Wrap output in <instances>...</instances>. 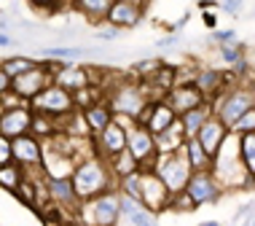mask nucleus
<instances>
[{"label": "nucleus", "mask_w": 255, "mask_h": 226, "mask_svg": "<svg viewBox=\"0 0 255 226\" xmlns=\"http://www.w3.org/2000/svg\"><path fill=\"white\" fill-rule=\"evenodd\" d=\"M30 3V8L35 11H57L62 5V0H27Z\"/></svg>", "instance_id": "obj_37"}, {"label": "nucleus", "mask_w": 255, "mask_h": 226, "mask_svg": "<svg viewBox=\"0 0 255 226\" xmlns=\"http://www.w3.org/2000/svg\"><path fill=\"white\" fill-rule=\"evenodd\" d=\"M215 43H231V40H237V32L234 30H212V35H210Z\"/></svg>", "instance_id": "obj_38"}, {"label": "nucleus", "mask_w": 255, "mask_h": 226, "mask_svg": "<svg viewBox=\"0 0 255 226\" xmlns=\"http://www.w3.org/2000/svg\"><path fill=\"white\" fill-rule=\"evenodd\" d=\"M239 156L247 170V175L255 181V132H245L239 135Z\"/></svg>", "instance_id": "obj_28"}, {"label": "nucleus", "mask_w": 255, "mask_h": 226, "mask_svg": "<svg viewBox=\"0 0 255 226\" xmlns=\"http://www.w3.org/2000/svg\"><path fill=\"white\" fill-rule=\"evenodd\" d=\"M75 164H78V159L70 151H62L43 143V164H40V170H43L46 178H70Z\"/></svg>", "instance_id": "obj_18"}, {"label": "nucleus", "mask_w": 255, "mask_h": 226, "mask_svg": "<svg viewBox=\"0 0 255 226\" xmlns=\"http://www.w3.org/2000/svg\"><path fill=\"white\" fill-rule=\"evenodd\" d=\"M129 3H137V5H148V0H129Z\"/></svg>", "instance_id": "obj_42"}, {"label": "nucleus", "mask_w": 255, "mask_h": 226, "mask_svg": "<svg viewBox=\"0 0 255 226\" xmlns=\"http://www.w3.org/2000/svg\"><path fill=\"white\" fill-rule=\"evenodd\" d=\"M169 197H172V191L167 189V183L156 175V170L153 167L142 170V178H140V200H142V205H148L150 210H156V213H164V210H169Z\"/></svg>", "instance_id": "obj_12"}, {"label": "nucleus", "mask_w": 255, "mask_h": 226, "mask_svg": "<svg viewBox=\"0 0 255 226\" xmlns=\"http://www.w3.org/2000/svg\"><path fill=\"white\" fill-rule=\"evenodd\" d=\"M5 92H11V75L0 67V94H5Z\"/></svg>", "instance_id": "obj_41"}, {"label": "nucleus", "mask_w": 255, "mask_h": 226, "mask_svg": "<svg viewBox=\"0 0 255 226\" xmlns=\"http://www.w3.org/2000/svg\"><path fill=\"white\" fill-rule=\"evenodd\" d=\"M210 102H212V113L231 129L234 121H237L247 108L255 105V89L250 86L247 78H239L237 84L226 86L223 92H220L218 97H212Z\"/></svg>", "instance_id": "obj_4"}, {"label": "nucleus", "mask_w": 255, "mask_h": 226, "mask_svg": "<svg viewBox=\"0 0 255 226\" xmlns=\"http://www.w3.org/2000/svg\"><path fill=\"white\" fill-rule=\"evenodd\" d=\"M124 148H127V127H121L119 121H110L94 135V154L102 159H110Z\"/></svg>", "instance_id": "obj_17"}, {"label": "nucleus", "mask_w": 255, "mask_h": 226, "mask_svg": "<svg viewBox=\"0 0 255 226\" xmlns=\"http://www.w3.org/2000/svg\"><path fill=\"white\" fill-rule=\"evenodd\" d=\"M234 224H255V202H245L242 208L234 213Z\"/></svg>", "instance_id": "obj_35"}, {"label": "nucleus", "mask_w": 255, "mask_h": 226, "mask_svg": "<svg viewBox=\"0 0 255 226\" xmlns=\"http://www.w3.org/2000/svg\"><path fill=\"white\" fill-rule=\"evenodd\" d=\"M13 162V151H11V138H5L0 132V164H8Z\"/></svg>", "instance_id": "obj_36"}, {"label": "nucleus", "mask_w": 255, "mask_h": 226, "mask_svg": "<svg viewBox=\"0 0 255 226\" xmlns=\"http://www.w3.org/2000/svg\"><path fill=\"white\" fill-rule=\"evenodd\" d=\"M78 221L94 224V226H116L119 221V189H108L92 200L81 202Z\"/></svg>", "instance_id": "obj_6"}, {"label": "nucleus", "mask_w": 255, "mask_h": 226, "mask_svg": "<svg viewBox=\"0 0 255 226\" xmlns=\"http://www.w3.org/2000/svg\"><path fill=\"white\" fill-rule=\"evenodd\" d=\"M153 138H156V151H158V154H172V151H180L183 143H185V132H183L180 119L172 121L167 129L156 132Z\"/></svg>", "instance_id": "obj_21"}, {"label": "nucleus", "mask_w": 255, "mask_h": 226, "mask_svg": "<svg viewBox=\"0 0 255 226\" xmlns=\"http://www.w3.org/2000/svg\"><path fill=\"white\" fill-rule=\"evenodd\" d=\"M94 38L102 40V43H116V40L121 38V30H119V27H113V24H108V22H100Z\"/></svg>", "instance_id": "obj_34"}, {"label": "nucleus", "mask_w": 255, "mask_h": 226, "mask_svg": "<svg viewBox=\"0 0 255 226\" xmlns=\"http://www.w3.org/2000/svg\"><path fill=\"white\" fill-rule=\"evenodd\" d=\"M164 100L169 102L172 111H175L177 116L185 113V111H191V108H196V105H202V102H210L194 81H175L172 89L164 94Z\"/></svg>", "instance_id": "obj_15"}, {"label": "nucleus", "mask_w": 255, "mask_h": 226, "mask_svg": "<svg viewBox=\"0 0 255 226\" xmlns=\"http://www.w3.org/2000/svg\"><path fill=\"white\" fill-rule=\"evenodd\" d=\"M105 162H108L110 173H113L116 178H121V175H127V173H132V170L140 167V162H137L134 156H132V151H129V148L119 151L116 156H110V159H105Z\"/></svg>", "instance_id": "obj_27"}, {"label": "nucleus", "mask_w": 255, "mask_h": 226, "mask_svg": "<svg viewBox=\"0 0 255 226\" xmlns=\"http://www.w3.org/2000/svg\"><path fill=\"white\" fill-rule=\"evenodd\" d=\"M212 173H215V178L220 181V186L226 191L255 189V181L247 175L242 156H239V135L237 132H229L226 140L220 143L218 154L212 156Z\"/></svg>", "instance_id": "obj_1"}, {"label": "nucleus", "mask_w": 255, "mask_h": 226, "mask_svg": "<svg viewBox=\"0 0 255 226\" xmlns=\"http://www.w3.org/2000/svg\"><path fill=\"white\" fill-rule=\"evenodd\" d=\"M30 108L40 116H51V119H62V116L73 113L75 111V100H73V92L59 84H51L43 86V92H38L35 97L30 100Z\"/></svg>", "instance_id": "obj_8"}, {"label": "nucleus", "mask_w": 255, "mask_h": 226, "mask_svg": "<svg viewBox=\"0 0 255 226\" xmlns=\"http://www.w3.org/2000/svg\"><path fill=\"white\" fill-rule=\"evenodd\" d=\"M35 62H38L35 57H5V59H0V67H3V70L13 78V75L30 70V67L35 65Z\"/></svg>", "instance_id": "obj_29"}, {"label": "nucleus", "mask_w": 255, "mask_h": 226, "mask_svg": "<svg viewBox=\"0 0 255 226\" xmlns=\"http://www.w3.org/2000/svg\"><path fill=\"white\" fill-rule=\"evenodd\" d=\"M210 116H212V102H202V105H196V108H191V111L177 116L180 124H183L185 138H196V132L202 129V124L210 119Z\"/></svg>", "instance_id": "obj_23"}, {"label": "nucleus", "mask_w": 255, "mask_h": 226, "mask_svg": "<svg viewBox=\"0 0 255 226\" xmlns=\"http://www.w3.org/2000/svg\"><path fill=\"white\" fill-rule=\"evenodd\" d=\"M218 54H220V59H223L229 67H234L239 59H245V49H242V43H239V40H231V43H218Z\"/></svg>", "instance_id": "obj_30"}, {"label": "nucleus", "mask_w": 255, "mask_h": 226, "mask_svg": "<svg viewBox=\"0 0 255 226\" xmlns=\"http://www.w3.org/2000/svg\"><path fill=\"white\" fill-rule=\"evenodd\" d=\"M110 3H113V0H70V8L78 11L81 16H86V22L100 24L102 19H105Z\"/></svg>", "instance_id": "obj_24"}, {"label": "nucleus", "mask_w": 255, "mask_h": 226, "mask_svg": "<svg viewBox=\"0 0 255 226\" xmlns=\"http://www.w3.org/2000/svg\"><path fill=\"white\" fill-rule=\"evenodd\" d=\"M153 170H156V175L167 183V189L172 191V194L183 191L191 173H194V167H191V162H188V156H185L183 148L172 151V154H156Z\"/></svg>", "instance_id": "obj_5"}, {"label": "nucleus", "mask_w": 255, "mask_h": 226, "mask_svg": "<svg viewBox=\"0 0 255 226\" xmlns=\"http://www.w3.org/2000/svg\"><path fill=\"white\" fill-rule=\"evenodd\" d=\"M11 151H13V162L22 164L24 173H38L40 164H43V140L32 132L11 138ZM40 173H43V170H40Z\"/></svg>", "instance_id": "obj_11"}, {"label": "nucleus", "mask_w": 255, "mask_h": 226, "mask_svg": "<svg viewBox=\"0 0 255 226\" xmlns=\"http://www.w3.org/2000/svg\"><path fill=\"white\" fill-rule=\"evenodd\" d=\"M24 178V167L16 162H8V164H0V191H5V194H13L16 186L22 183Z\"/></svg>", "instance_id": "obj_26"}, {"label": "nucleus", "mask_w": 255, "mask_h": 226, "mask_svg": "<svg viewBox=\"0 0 255 226\" xmlns=\"http://www.w3.org/2000/svg\"><path fill=\"white\" fill-rule=\"evenodd\" d=\"M169 210H177V213H191V210H196V202L188 197V191H177V194L169 197Z\"/></svg>", "instance_id": "obj_32"}, {"label": "nucleus", "mask_w": 255, "mask_h": 226, "mask_svg": "<svg viewBox=\"0 0 255 226\" xmlns=\"http://www.w3.org/2000/svg\"><path fill=\"white\" fill-rule=\"evenodd\" d=\"M11 46H16V38H13L11 32L0 30V49H11Z\"/></svg>", "instance_id": "obj_40"}, {"label": "nucleus", "mask_w": 255, "mask_h": 226, "mask_svg": "<svg viewBox=\"0 0 255 226\" xmlns=\"http://www.w3.org/2000/svg\"><path fill=\"white\" fill-rule=\"evenodd\" d=\"M46 194L49 202L62 210H73V213L81 210V197L73 186V178H46Z\"/></svg>", "instance_id": "obj_16"}, {"label": "nucleus", "mask_w": 255, "mask_h": 226, "mask_svg": "<svg viewBox=\"0 0 255 226\" xmlns=\"http://www.w3.org/2000/svg\"><path fill=\"white\" fill-rule=\"evenodd\" d=\"M81 113H84V121H86V127L92 135H97L102 127H108L110 121H113V111H110V105L105 100H97V102H92V105H86Z\"/></svg>", "instance_id": "obj_22"}, {"label": "nucleus", "mask_w": 255, "mask_h": 226, "mask_svg": "<svg viewBox=\"0 0 255 226\" xmlns=\"http://www.w3.org/2000/svg\"><path fill=\"white\" fill-rule=\"evenodd\" d=\"M105 102L110 105L113 113L129 116V119L137 121L140 113L145 111V105L150 102V94H148L145 84L129 73V78H119L113 86H105Z\"/></svg>", "instance_id": "obj_3"}, {"label": "nucleus", "mask_w": 255, "mask_h": 226, "mask_svg": "<svg viewBox=\"0 0 255 226\" xmlns=\"http://www.w3.org/2000/svg\"><path fill=\"white\" fill-rule=\"evenodd\" d=\"M32 119H35V111L30 108V102H19V105L3 108V111H0V132H3L5 138L24 135L32 129Z\"/></svg>", "instance_id": "obj_13"}, {"label": "nucleus", "mask_w": 255, "mask_h": 226, "mask_svg": "<svg viewBox=\"0 0 255 226\" xmlns=\"http://www.w3.org/2000/svg\"><path fill=\"white\" fill-rule=\"evenodd\" d=\"M229 132H231V129L226 127V124L218 119L215 113H212L210 119H207L204 124H202V129L196 132V138H199V143L204 146L207 154H210V156H215V154H218V148H220V143L226 140V135H229Z\"/></svg>", "instance_id": "obj_20"}, {"label": "nucleus", "mask_w": 255, "mask_h": 226, "mask_svg": "<svg viewBox=\"0 0 255 226\" xmlns=\"http://www.w3.org/2000/svg\"><path fill=\"white\" fill-rule=\"evenodd\" d=\"M231 132H237V135H245V132H255V105H253V108H247V111H245L242 116H239L237 121H234Z\"/></svg>", "instance_id": "obj_33"}, {"label": "nucleus", "mask_w": 255, "mask_h": 226, "mask_svg": "<svg viewBox=\"0 0 255 226\" xmlns=\"http://www.w3.org/2000/svg\"><path fill=\"white\" fill-rule=\"evenodd\" d=\"M127 148L132 151V156H134L137 162H140L142 170L153 167V159H156L158 151H156V138H153V132H150L145 124L134 121V124L127 127Z\"/></svg>", "instance_id": "obj_10"}, {"label": "nucleus", "mask_w": 255, "mask_h": 226, "mask_svg": "<svg viewBox=\"0 0 255 226\" xmlns=\"http://www.w3.org/2000/svg\"><path fill=\"white\" fill-rule=\"evenodd\" d=\"M185 191H188V197L196 202V208L215 205V202L223 200V194H226V189L220 186V181L215 178V173H212V167L194 170L188 178V183H185Z\"/></svg>", "instance_id": "obj_9"}, {"label": "nucleus", "mask_w": 255, "mask_h": 226, "mask_svg": "<svg viewBox=\"0 0 255 226\" xmlns=\"http://www.w3.org/2000/svg\"><path fill=\"white\" fill-rule=\"evenodd\" d=\"M142 16H145V5L129 3V0H113L102 22L119 27V30H132L142 22Z\"/></svg>", "instance_id": "obj_19"}, {"label": "nucleus", "mask_w": 255, "mask_h": 226, "mask_svg": "<svg viewBox=\"0 0 255 226\" xmlns=\"http://www.w3.org/2000/svg\"><path fill=\"white\" fill-rule=\"evenodd\" d=\"M156 218H158L156 210H150L148 205H140V208L127 218V224L129 226H150V224H156Z\"/></svg>", "instance_id": "obj_31"}, {"label": "nucleus", "mask_w": 255, "mask_h": 226, "mask_svg": "<svg viewBox=\"0 0 255 226\" xmlns=\"http://www.w3.org/2000/svg\"><path fill=\"white\" fill-rule=\"evenodd\" d=\"M180 40H183V38L177 35L175 30H172L167 38H158V40H156V49H169V46H177V43H180Z\"/></svg>", "instance_id": "obj_39"}, {"label": "nucleus", "mask_w": 255, "mask_h": 226, "mask_svg": "<svg viewBox=\"0 0 255 226\" xmlns=\"http://www.w3.org/2000/svg\"><path fill=\"white\" fill-rule=\"evenodd\" d=\"M70 178H73V186H75V191H78L81 202L92 200V197H97V194H102V191L116 186V175L110 173L108 162L97 154H89V156H84V159H78Z\"/></svg>", "instance_id": "obj_2"}, {"label": "nucleus", "mask_w": 255, "mask_h": 226, "mask_svg": "<svg viewBox=\"0 0 255 226\" xmlns=\"http://www.w3.org/2000/svg\"><path fill=\"white\" fill-rule=\"evenodd\" d=\"M183 151H185V156H188V162H191V167H194V170L212 167V156L204 151V146L199 143V138H185Z\"/></svg>", "instance_id": "obj_25"}, {"label": "nucleus", "mask_w": 255, "mask_h": 226, "mask_svg": "<svg viewBox=\"0 0 255 226\" xmlns=\"http://www.w3.org/2000/svg\"><path fill=\"white\" fill-rule=\"evenodd\" d=\"M54 84L75 92V89H84L89 84H100V78H97V70H92V67H84L78 62H57Z\"/></svg>", "instance_id": "obj_14"}, {"label": "nucleus", "mask_w": 255, "mask_h": 226, "mask_svg": "<svg viewBox=\"0 0 255 226\" xmlns=\"http://www.w3.org/2000/svg\"><path fill=\"white\" fill-rule=\"evenodd\" d=\"M54 70H57V62H51V59H38L30 70H24V73H19L11 78V92L16 94V97L30 102L38 92H43V86H49L54 81Z\"/></svg>", "instance_id": "obj_7"}]
</instances>
